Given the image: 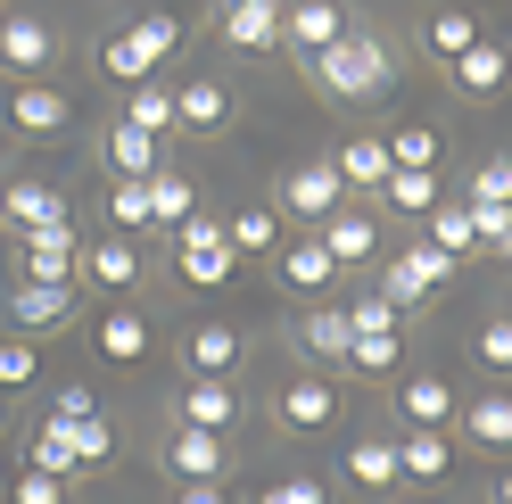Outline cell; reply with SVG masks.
<instances>
[{
    "label": "cell",
    "mask_w": 512,
    "mask_h": 504,
    "mask_svg": "<svg viewBox=\"0 0 512 504\" xmlns=\"http://www.w3.org/2000/svg\"><path fill=\"white\" fill-rule=\"evenodd\" d=\"M298 67L314 75V91H323V100H339V108H372L380 91L397 83V50L380 42V34H339L331 50L298 58Z\"/></svg>",
    "instance_id": "1"
},
{
    "label": "cell",
    "mask_w": 512,
    "mask_h": 504,
    "mask_svg": "<svg viewBox=\"0 0 512 504\" xmlns=\"http://www.w3.org/2000/svg\"><path fill=\"white\" fill-rule=\"evenodd\" d=\"M182 50V17H166V9H149V17H133L124 34H108L100 42V75L108 83H157V58H174Z\"/></svg>",
    "instance_id": "2"
},
{
    "label": "cell",
    "mask_w": 512,
    "mask_h": 504,
    "mask_svg": "<svg viewBox=\"0 0 512 504\" xmlns=\"http://www.w3.org/2000/svg\"><path fill=\"white\" fill-rule=\"evenodd\" d=\"M446 281H455V257H438V248L422 240V248H405V257H389V265H380V298H389V306L405 314V306L438 298Z\"/></svg>",
    "instance_id": "3"
},
{
    "label": "cell",
    "mask_w": 512,
    "mask_h": 504,
    "mask_svg": "<svg viewBox=\"0 0 512 504\" xmlns=\"http://www.w3.org/2000/svg\"><path fill=\"white\" fill-rule=\"evenodd\" d=\"M215 34L240 58H273L281 50V0H215Z\"/></svg>",
    "instance_id": "4"
},
{
    "label": "cell",
    "mask_w": 512,
    "mask_h": 504,
    "mask_svg": "<svg viewBox=\"0 0 512 504\" xmlns=\"http://www.w3.org/2000/svg\"><path fill=\"white\" fill-rule=\"evenodd\" d=\"M174 248H182V281L190 290H223L232 281V248H223V224H207V215H190V224H174Z\"/></svg>",
    "instance_id": "5"
},
{
    "label": "cell",
    "mask_w": 512,
    "mask_h": 504,
    "mask_svg": "<svg viewBox=\"0 0 512 504\" xmlns=\"http://www.w3.org/2000/svg\"><path fill=\"white\" fill-rule=\"evenodd\" d=\"M0 116H9V133L50 141V133H67V124H75V100H67L58 83H17L9 100H0Z\"/></svg>",
    "instance_id": "6"
},
{
    "label": "cell",
    "mask_w": 512,
    "mask_h": 504,
    "mask_svg": "<svg viewBox=\"0 0 512 504\" xmlns=\"http://www.w3.org/2000/svg\"><path fill=\"white\" fill-rule=\"evenodd\" d=\"M17 265H25V281H58V290H75V265H83V248H75V224H42V232H17Z\"/></svg>",
    "instance_id": "7"
},
{
    "label": "cell",
    "mask_w": 512,
    "mask_h": 504,
    "mask_svg": "<svg viewBox=\"0 0 512 504\" xmlns=\"http://www.w3.org/2000/svg\"><path fill=\"white\" fill-rule=\"evenodd\" d=\"M50 58H58V34H50L42 17H25V9L0 17V67H9V75L42 83V75H50Z\"/></svg>",
    "instance_id": "8"
},
{
    "label": "cell",
    "mask_w": 512,
    "mask_h": 504,
    "mask_svg": "<svg viewBox=\"0 0 512 504\" xmlns=\"http://www.w3.org/2000/svg\"><path fill=\"white\" fill-rule=\"evenodd\" d=\"M223 430H190V422H174L166 430V480L174 488H190V480H223Z\"/></svg>",
    "instance_id": "9"
},
{
    "label": "cell",
    "mask_w": 512,
    "mask_h": 504,
    "mask_svg": "<svg viewBox=\"0 0 512 504\" xmlns=\"http://www.w3.org/2000/svg\"><path fill=\"white\" fill-rule=\"evenodd\" d=\"M339 34H347V9H339V0H281V42H290L298 58L331 50Z\"/></svg>",
    "instance_id": "10"
},
{
    "label": "cell",
    "mask_w": 512,
    "mask_h": 504,
    "mask_svg": "<svg viewBox=\"0 0 512 504\" xmlns=\"http://www.w3.org/2000/svg\"><path fill=\"white\" fill-rule=\"evenodd\" d=\"M223 124H232V83L190 75V83L174 91V133H199V141H215Z\"/></svg>",
    "instance_id": "11"
},
{
    "label": "cell",
    "mask_w": 512,
    "mask_h": 504,
    "mask_svg": "<svg viewBox=\"0 0 512 504\" xmlns=\"http://www.w3.org/2000/svg\"><path fill=\"white\" fill-rule=\"evenodd\" d=\"M281 207H290V215H306V224H323L331 207H347V182H339V166H331V157H306V166H298L290 182H281Z\"/></svg>",
    "instance_id": "12"
},
{
    "label": "cell",
    "mask_w": 512,
    "mask_h": 504,
    "mask_svg": "<svg viewBox=\"0 0 512 504\" xmlns=\"http://www.w3.org/2000/svg\"><path fill=\"white\" fill-rule=\"evenodd\" d=\"M174 422H190V430H223V438H232V430H240V389H232V381H199V372H190L182 397H174Z\"/></svg>",
    "instance_id": "13"
},
{
    "label": "cell",
    "mask_w": 512,
    "mask_h": 504,
    "mask_svg": "<svg viewBox=\"0 0 512 504\" xmlns=\"http://www.w3.org/2000/svg\"><path fill=\"white\" fill-rule=\"evenodd\" d=\"M314 240L331 248V265H339V273H347V265H372V257H380V224H372L364 207H331Z\"/></svg>",
    "instance_id": "14"
},
{
    "label": "cell",
    "mask_w": 512,
    "mask_h": 504,
    "mask_svg": "<svg viewBox=\"0 0 512 504\" xmlns=\"http://www.w3.org/2000/svg\"><path fill=\"white\" fill-rule=\"evenodd\" d=\"M446 75H455V91H463V100H496V91L512 83V58H504V42H488V34H479L463 58H446Z\"/></svg>",
    "instance_id": "15"
},
{
    "label": "cell",
    "mask_w": 512,
    "mask_h": 504,
    "mask_svg": "<svg viewBox=\"0 0 512 504\" xmlns=\"http://www.w3.org/2000/svg\"><path fill=\"white\" fill-rule=\"evenodd\" d=\"M347 339H356L347 306H306L298 323H290V348L298 356H323V364H347Z\"/></svg>",
    "instance_id": "16"
},
{
    "label": "cell",
    "mask_w": 512,
    "mask_h": 504,
    "mask_svg": "<svg viewBox=\"0 0 512 504\" xmlns=\"http://www.w3.org/2000/svg\"><path fill=\"white\" fill-rule=\"evenodd\" d=\"M182 364L199 372V381H232L240 372V323H199L182 339Z\"/></svg>",
    "instance_id": "17"
},
{
    "label": "cell",
    "mask_w": 512,
    "mask_h": 504,
    "mask_svg": "<svg viewBox=\"0 0 512 504\" xmlns=\"http://www.w3.org/2000/svg\"><path fill=\"white\" fill-rule=\"evenodd\" d=\"M67 314H75V290H58V281H17V290H9V323L17 331H42L50 339Z\"/></svg>",
    "instance_id": "18"
},
{
    "label": "cell",
    "mask_w": 512,
    "mask_h": 504,
    "mask_svg": "<svg viewBox=\"0 0 512 504\" xmlns=\"http://www.w3.org/2000/svg\"><path fill=\"white\" fill-rule=\"evenodd\" d=\"M397 405H405V422H413V430H446V422L463 414V389H455V381H438V372H413V381L397 389Z\"/></svg>",
    "instance_id": "19"
},
{
    "label": "cell",
    "mask_w": 512,
    "mask_h": 504,
    "mask_svg": "<svg viewBox=\"0 0 512 504\" xmlns=\"http://www.w3.org/2000/svg\"><path fill=\"white\" fill-rule=\"evenodd\" d=\"M83 273L100 281V290H133V281L149 273V257H141V240L108 232V240H91V248H83Z\"/></svg>",
    "instance_id": "20"
},
{
    "label": "cell",
    "mask_w": 512,
    "mask_h": 504,
    "mask_svg": "<svg viewBox=\"0 0 512 504\" xmlns=\"http://www.w3.org/2000/svg\"><path fill=\"white\" fill-rule=\"evenodd\" d=\"M0 224H17V232L67 224V199H58L50 182H0Z\"/></svg>",
    "instance_id": "21"
},
{
    "label": "cell",
    "mask_w": 512,
    "mask_h": 504,
    "mask_svg": "<svg viewBox=\"0 0 512 504\" xmlns=\"http://www.w3.org/2000/svg\"><path fill=\"white\" fill-rule=\"evenodd\" d=\"M463 438L488 447V455H512V389H479L463 405Z\"/></svg>",
    "instance_id": "22"
},
{
    "label": "cell",
    "mask_w": 512,
    "mask_h": 504,
    "mask_svg": "<svg viewBox=\"0 0 512 504\" xmlns=\"http://www.w3.org/2000/svg\"><path fill=\"white\" fill-rule=\"evenodd\" d=\"M339 471H347V480H356L364 496H389V488L405 480V471H397V447H389V438H356V447L339 455Z\"/></svg>",
    "instance_id": "23"
},
{
    "label": "cell",
    "mask_w": 512,
    "mask_h": 504,
    "mask_svg": "<svg viewBox=\"0 0 512 504\" xmlns=\"http://www.w3.org/2000/svg\"><path fill=\"white\" fill-rule=\"evenodd\" d=\"M91 339H100V356H108V364H149V348H157L149 314H133V306H116V314H108V323L91 331Z\"/></svg>",
    "instance_id": "24"
},
{
    "label": "cell",
    "mask_w": 512,
    "mask_h": 504,
    "mask_svg": "<svg viewBox=\"0 0 512 504\" xmlns=\"http://www.w3.org/2000/svg\"><path fill=\"white\" fill-rule=\"evenodd\" d=\"M339 422V389L331 381H290L281 389V430H331Z\"/></svg>",
    "instance_id": "25"
},
{
    "label": "cell",
    "mask_w": 512,
    "mask_h": 504,
    "mask_svg": "<svg viewBox=\"0 0 512 504\" xmlns=\"http://www.w3.org/2000/svg\"><path fill=\"white\" fill-rule=\"evenodd\" d=\"M331 166H339L347 191H380V182H389V141H380V133H356V141H339Z\"/></svg>",
    "instance_id": "26"
},
{
    "label": "cell",
    "mask_w": 512,
    "mask_h": 504,
    "mask_svg": "<svg viewBox=\"0 0 512 504\" xmlns=\"http://www.w3.org/2000/svg\"><path fill=\"white\" fill-rule=\"evenodd\" d=\"M422 224H430V248H438V257H455V265L479 257V224H471V207H463V199H438Z\"/></svg>",
    "instance_id": "27"
},
{
    "label": "cell",
    "mask_w": 512,
    "mask_h": 504,
    "mask_svg": "<svg viewBox=\"0 0 512 504\" xmlns=\"http://www.w3.org/2000/svg\"><path fill=\"white\" fill-rule=\"evenodd\" d=\"M149 174H157V133L108 124V182H149Z\"/></svg>",
    "instance_id": "28"
},
{
    "label": "cell",
    "mask_w": 512,
    "mask_h": 504,
    "mask_svg": "<svg viewBox=\"0 0 512 504\" xmlns=\"http://www.w3.org/2000/svg\"><path fill=\"white\" fill-rule=\"evenodd\" d=\"M273 265H281V281H290V290H331L339 281V265H331V248L323 240H298V248H273Z\"/></svg>",
    "instance_id": "29"
},
{
    "label": "cell",
    "mask_w": 512,
    "mask_h": 504,
    "mask_svg": "<svg viewBox=\"0 0 512 504\" xmlns=\"http://www.w3.org/2000/svg\"><path fill=\"white\" fill-rule=\"evenodd\" d=\"M397 471H405V480H446V471H455L446 430H405V438H397Z\"/></svg>",
    "instance_id": "30"
},
{
    "label": "cell",
    "mask_w": 512,
    "mask_h": 504,
    "mask_svg": "<svg viewBox=\"0 0 512 504\" xmlns=\"http://www.w3.org/2000/svg\"><path fill=\"white\" fill-rule=\"evenodd\" d=\"M223 248H232V257H273L281 248V215L273 207H240L232 224H223Z\"/></svg>",
    "instance_id": "31"
},
{
    "label": "cell",
    "mask_w": 512,
    "mask_h": 504,
    "mask_svg": "<svg viewBox=\"0 0 512 504\" xmlns=\"http://www.w3.org/2000/svg\"><path fill=\"white\" fill-rule=\"evenodd\" d=\"M397 323H356V339H347V364H356V372H372V381H389V372H397Z\"/></svg>",
    "instance_id": "32"
},
{
    "label": "cell",
    "mask_w": 512,
    "mask_h": 504,
    "mask_svg": "<svg viewBox=\"0 0 512 504\" xmlns=\"http://www.w3.org/2000/svg\"><path fill=\"white\" fill-rule=\"evenodd\" d=\"M190 215H199V182L190 174H149V224H190Z\"/></svg>",
    "instance_id": "33"
},
{
    "label": "cell",
    "mask_w": 512,
    "mask_h": 504,
    "mask_svg": "<svg viewBox=\"0 0 512 504\" xmlns=\"http://www.w3.org/2000/svg\"><path fill=\"white\" fill-rule=\"evenodd\" d=\"M116 124H133V133H157V141H166V133H174V83H133V100H124Z\"/></svg>",
    "instance_id": "34"
},
{
    "label": "cell",
    "mask_w": 512,
    "mask_h": 504,
    "mask_svg": "<svg viewBox=\"0 0 512 504\" xmlns=\"http://www.w3.org/2000/svg\"><path fill=\"white\" fill-rule=\"evenodd\" d=\"M380 199H389L397 215H430L446 191H438V174H422V166H389V182H380Z\"/></svg>",
    "instance_id": "35"
},
{
    "label": "cell",
    "mask_w": 512,
    "mask_h": 504,
    "mask_svg": "<svg viewBox=\"0 0 512 504\" xmlns=\"http://www.w3.org/2000/svg\"><path fill=\"white\" fill-rule=\"evenodd\" d=\"M438 157H446V133H438V124H397V133H389V166L438 174Z\"/></svg>",
    "instance_id": "36"
},
{
    "label": "cell",
    "mask_w": 512,
    "mask_h": 504,
    "mask_svg": "<svg viewBox=\"0 0 512 504\" xmlns=\"http://www.w3.org/2000/svg\"><path fill=\"white\" fill-rule=\"evenodd\" d=\"M422 42H430V58H463V50L479 42V17H471V9H438V17L422 25Z\"/></svg>",
    "instance_id": "37"
},
{
    "label": "cell",
    "mask_w": 512,
    "mask_h": 504,
    "mask_svg": "<svg viewBox=\"0 0 512 504\" xmlns=\"http://www.w3.org/2000/svg\"><path fill=\"white\" fill-rule=\"evenodd\" d=\"M25 471H50V480H75V471H83V455L67 447V430H58V422H42V430H34V455H25Z\"/></svg>",
    "instance_id": "38"
},
{
    "label": "cell",
    "mask_w": 512,
    "mask_h": 504,
    "mask_svg": "<svg viewBox=\"0 0 512 504\" xmlns=\"http://www.w3.org/2000/svg\"><path fill=\"white\" fill-rule=\"evenodd\" d=\"M108 232H149V182H108Z\"/></svg>",
    "instance_id": "39"
},
{
    "label": "cell",
    "mask_w": 512,
    "mask_h": 504,
    "mask_svg": "<svg viewBox=\"0 0 512 504\" xmlns=\"http://www.w3.org/2000/svg\"><path fill=\"white\" fill-rule=\"evenodd\" d=\"M67 430V447L83 455V463H108L116 455V430H108V414H83V422H58Z\"/></svg>",
    "instance_id": "40"
},
{
    "label": "cell",
    "mask_w": 512,
    "mask_h": 504,
    "mask_svg": "<svg viewBox=\"0 0 512 504\" xmlns=\"http://www.w3.org/2000/svg\"><path fill=\"white\" fill-rule=\"evenodd\" d=\"M34 372H42V356H34V339H0V389H25V381H34Z\"/></svg>",
    "instance_id": "41"
},
{
    "label": "cell",
    "mask_w": 512,
    "mask_h": 504,
    "mask_svg": "<svg viewBox=\"0 0 512 504\" xmlns=\"http://www.w3.org/2000/svg\"><path fill=\"white\" fill-rule=\"evenodd\" d=\"M471 348H479V364H488V372H504V381H512V323H504V314H496V323H479Z\"/></svg>",
    "instance_id": "42"
},
{
    "label": "cell",
    "mask_w": 512,
    "mask_h": 504,
    "mask_svg": "<svg viewBox=\"0 0 512 504\" xmlns=\"http://www.w3.org/2000/svg\"><path fill=\"white\" fill-rule=\"evenodd\" d=\"M83 414H100V397H91L83 381H67V389H50V414L42 422H83Z\"/></svg>",
    "instance_id": "43"
},
{
    "label": "cell",
    "mask_w": 512,
    "mask_h": 504,
    "mask_svg": "<svg viewBox=\"0 0 512 504\" xmlns=\"http://www.w3.org/2000/svg\"><path fill=\"white\" fill-rule=\"evenodd\" d=\"M9 504H67V480H50V471H17Z\"/></svg>",
    "instance_id": "44"
},
{
    "label": "cell",
    "mask_w": 512,
    "mask_h": 504,
    "mask_svg": "<svg viewBox=\"0 0 512 504\" xmlns=\"http://www.w3.org/2000/svg\"><path fill=\"white\" fill-rule=\"evenodd\" d=\"M256 504H323V480H273Z\"/></svg>",
    "instance_id": "45"
},
{
    "label": "cell",
    "mask_w": 512,
    "mask_h": 504,
    "mask_svg": "<svg viewBox=\"0 0 512 504\" xmlns=\"http://www.w3.org/2000/svg\"><path fill=\"white\" fill-rule=\"evenodd\" d=\"M174 504H232V488L223 480H190V488H174Z\"/></svg>",
    "instance_id": "46"
},
{
    "label": "cell",
    "mask_w": 512,
    "mask_h": 504,
    "mask_svg": "<svg viewBox=\"0 0 512 504\" xmlns=\"http://www.w3.org/2000/svg\"><path fill=\"white\" fill-rule=\"evenodd\" d=\"M488 504H512V463L496 471V488H488Z\"/></svg>",
    "instance_id": "47"
},
{
    "label": "cell",
    "mask_w": 512,
    "mask_h": 504,
    "mask_svg": "<svg viewBox=\"0 0 512 504\" xmlns=\"http://www.w3.org/2000/svg\"><path fill=\"white\" fill-rule=\"evenodd\" d=\"M488 248H496V257H504V265H512V215H504V232H496V240H488Z\"/></svg>",
    "instance_id": "48"
},
{
    "label": "cell",
    "mask_w": 512,
    "mask_h": 504,
    "mask_svg": "<svg viewBox=\"0 0 512 504\" xmlns=\"http://www.w3.org/2000/svg\"><path fill=\"white\" fill-rule=\"evenodd\" d=\"M364 504H389V496H364Z\"/></svg>",
    "instance_id": "49"
}]
</instances>
